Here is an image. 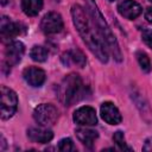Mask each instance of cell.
Here are the masks:
<instances>
[{
	"label": "cell",
	"mask_w": 152,
	"mask_h": 152,
	"mask_svg": "<svg viewBox=\"0 0 152 152\" xmlns=\"http://www.w3.org/2000/svg\"><path fill=\"white\" fill-rule=\"evenodd\" d=\"M71 17L75 27L88 49L97 57L99 61L106 63L108 61V51L104 48L106 45L101 39L90 14L81 5H74L71 7Z\"/></svg>",
	"instance_id": "cell-1"
},
{
	"label": "cell",
	"mask_w": 152,
	"mask_h": 152,
	"mask_svg": "<svg viewBox=\"0 0 152 152\" xmlns=\"http://www.w3.org/2000/svg\"><path fill=\"white\" fill-rule=\"evenodd\" d=\"M87 2V8H88V13L90 14L96 28H97V32L101 37V39L103 40L107 50L114 56V58L118 61V62H121L122 61V55H121V50H120V46H119V43L112 31V28L109 27V25L107 24V21L104 20L102 13L100 12L97 5L95 4L94 0H86Z\"/></svg>",
	"instance_id": "cell-2"
},
{
	"label": "cell",
	"mask_w": 152,
	"mask_h": 152,
	"mask_svg": "<svg viewBox=\"0 0 152 152\" xmlns=\"http://www.w3.org/2000/svg\"><path fill=\"white\" fill-rule=\"evenodd\" d=\"M84 87L82 84V80L77 74L68 75L59 86V96L61 100L65 103V106H71L74 102L83 99Z\"/></svg>",
	"instance_id": "cell-3"
},
{
	"label": "cell",
	"mask_w": 152,
	"mask_h": 152,
	"mask_svg": "<svg viewBox=\"0 0 152 152\" xmlns=\"http://www.w3.org/2000/svg\"><path fill=\"white\" fill-rule=\"evenodd\" d=\"M58 116L57 109L50 104V103H42L37 106L33 110V119L34 121L43 127H49L52 126Z\"/></svg>",
	"instance_id": "cell-4"
},
{
	"label": "cell",
	"mask_w": 152,
	"mask_h": 152,
	"mask_svg": "<svg viewBox=\"0 0 152 152\" xmlns=\"http://www.w3.org/2000/svg\"><path fill=\"white\" fill-rule=\"evenodd\" d=\"M1 119L2 120H7L10 119L17 110V106H18V97L15 95V93L2 86L1 87Z\"/></svg>",
	"instance_id": "cell-5"
},
{
	"label": "cell",
	"mask_w": 152,
	"mask_h": 152,
	"mask_svg": "<svg viewBox=\"0 0 152 152\" xmlns=\"http://www.w3.org/2000/svg\"><path fill=\"white\" fill-rule=\"evenodd\" d=\"M40 28L46 34L58 33L63 28V19L59 13L57 12H49L46 13L40 23Z\"/></svg>",
	"instance_id": "cell-6"
},
{
	"label": "cell",
	"mask_w": 152,
	"mask_h": 152,
	"mask_svg": "<svg viewBox=\"0 0 152 152\" xmlns=\"http://www.w3.org/2000/svg\"><path fill=\"white\" fill-rule=\"evenodd\" d=\"M74 121L81 126H94L97 124L96 112L94 108L88 106L80 107L74 113Z\"/></svg>",
	"instance_id": "cell-7"
},
{
	"label": "cell",
	"mask_w": 152,
	"mask_h": 152,
	"mask_svg": "<svg viewBox=\"0 0 152 152\" xmlns=\"http://www.w3.org/2000/svg\"><path fill=\"white\" fill-rule=\"evenodd\" d=\"M25 52V48L24 44L21 42H11L5 51V57H6V62L8 65H15L21 61V57L24 56Z\"/></svg>",
	"instance_id": "cell-8"
},
{
	"label": "cell",
	"mask_w": 152,
	"mask_h": 152,
	"mask_svg": "<svg viewBox=\"0 0 152 152\" xmlns=\"http://www.w3.org/2000/svg\"><path fill=\"white\" fill-rule=\"evenodd\" d=\"M118 11L124 18L133 20L140 15L142 10H141V6L134 0H122L118 5Z\"/></svg>",
	"instance_id": "cell-9"
},
{
	"label": "cell",
	"mask_w": 152,
	"mask_h": 152,
	"mask_svg": "<svg viewBox=\"0 0 152 152\" xmlns=\"http://www.w3.org/2000/svg\"><path fill=\"white\" fill-rule=\"evenodd\" d=\"M101 116L109 125H118L121 122V114L112 102H103L101 104Z\"/></svg>",
	"instance_id": "cell-10"
},
{
	"label": "cell",
	"mask_w": 152,
	"mask_h": 152,
	"mask_svg": "<svg viewBox=\"0 0 152 152\" xmlns=\"http://www.w3.org/2000/svg\"><path fill=\"white\" fill-rule=\"evenodd\" d=\"M24 80L32 87H40L45 81V72L37 66H28L23 72Z\"/></svg>",
	"instance_id": "cell-11"
},
{
	"label": "cell",
	"mask_w": 152,
	"mask_h": 152,
	"mask_svg": "<svg viewBox=\"0 0 152 152\" xmlns=\"http://www.w3.org/2000/svg\"><path fill=\"white\" fill-rule=\"evenodd\" d=\"M27 137L32 142L46 144L53 138V133L52 131L48 129V127H31L27 131Z\"/></svg>",
	"instance_id": "cell-12"
},
{
	"label": "cell",
	"mask_w": 152,
	"mask_h": 152,
	"mask_svg": "<svg viewBox=\"0 0 152 152\" xmlns=\"http://www.w3.org/2000/svg\"><path fill=\"white\" fill-rule=\"evenodd\" d=\"M0 31H1V37L4 39H11L20 33V25L13 23L7 17H2L0 23Z\"/></svg>",
	"instance_id": "cell-13"
},
{
	"label": "cell",
	"mask_w": 152,
	"mask_h": 152,
	"mask_svg": "<svg viewBox=\"0 0 152 152\" xmlns=\"http://www.w3.org/2000/svg\"><path fill=\"white\" fill-rule=\"evenodd\" d=\"M76 137L83 145H86L87 147H91L94 141L97 139L99 134L96 131L90 129V128H77Z\"/></svg>",
	"instance_id": "cell-14"
},
{
	"label": "cell",
	"mask_w": 152,
	"mask_h": 152,
	"mask_svg": "<svg viewBox=\"0 0 152 152\" xmlns=\"http://www.w3.org/2000/svg\"><path fill=\"white\" fill-rule=\"evenodd\" d=\"M43 7V0H21L23 12L28 17L37 15Z\"/></svg>",
	"instance_id": "cell-15"
},
{
	"label": "cell",
	"mask_w": 152,
	"mask_h": 152,
	"mask_svg": "<svg viewBox=\"0 0 152 152\" xmlns=\"http://www.w3.org/2000/svg\"><path fill=\"white\" fill-rule=\"evenodd\" d=\"M30 56L36 62H44L48 58V50L43 46L34 45L30 51Z\"/></svg>",
	"instance_id": "cell-16"
},
{
	"label": "cell",
	"mask_w": 152,
	"mask_h": 152,
	"mask_svg": "<svg viewBox=\"0 0 152 152\" xmlns=\"http://www.w3.org/2000/svg\"><path fill=\"white\" fill-rule=\"evenodd\" d=\"M69 56H70V61H71L72 63H75L76 65H78L80 68H83V66L86 65L87 59H86L84 53H83L81 50H78V49H72L71 51H69Z\"/></svg>",
	"instance_id": "cell-17"
},
{
	"label": "cell",
	"mask_w": 152,
	"mask_h": 152,
	"mask_svg": "<svg viewBox=\"0 0 152 152\" xmlns=\"http://www.w3.org/2000/svg\"><path fill=\"white\" fill-rule=\"evenodd\" d=\"M135 56H137V59H138V63H139L140 68L145 72H148L151 70V62H150V58L147 57V55L142 51H138L135 53Z\"/></svg>",
	"instance_id": "cell-18"
},
{
	"label": "cell",
	"mask_w": 152,
	"mask_h": 152,
	"mask_svg": "<svg viewBox=\"0 0 152 152\" xmlns=\"http://www.w3.org/2000/svg\"><path fill=\"white\" fill-rule=\"evenodd\" d=\"M113 140H114V142L118 145V147L120 150H122V151H132V148L129 146H127L126 140H125V137H124V133L121 131H118V132L114 133Z\"/></svg>",
	"instance_id": "cell-19"
},
{
	"label": "cell",
	"mask_w": 152,
	"mask_h": 152,
	"mask_svg": "<svg viewBox=\"0 0 152 152\" xmlns=\"http://www.w3.org/2000/svg\"><path fill=\"white\" fill-rule=\"evenodd\" d=\"M58 150L62 152H69V151H74L75 146L74 142L70 138H64L58 142Z\"/></svg>",
	"instance_id": "cell-20"
},
{
	"label": "cell",
	"mask_w": 152,
	"mask_h": 152,
	"mask_svg": "<svg viewBox=\"0 0 152 152\" xmlns=\"http://www.w3.org/2000/svg\"><path fill=\"white\" fill-rule=\"evenodd\" d=\"M141 38L144 40V43L152 49V30H145L142 31V34H141Z\"/></svg>",
	"instance_id": "cell-21"
},
{
	"label": "cell",
	"mask_w": 152,
	"mask_h": 152,
	"mask_svg": "<svg viewBox=\"0 0 152 152\" xmlns=\"http://www.w3.org/2000/svg\"><path fill=\"white\" fill-rule=\"evenodd\" d=\"M142 150H144V151H152V138H148V139L145 141Z\"/></svg>",
	"instance_id": "cell-22"
},
{
	"label": "cell",
	"mask_w": 152,
	"mask_h": 152,
	"mask_svg": "<svg viewBox=\"0 0 152 152\" xmlns=\"http://www.w3.org/2000/svg\"><path fill=\"white\" fill-rule=\"evenodd\" d=\"M145 19L148 23H152V7H147L145 11Z\"/></svg>",
	"instance_id": "cell-23"
},
{
	"label": "cell",
	"mask_w": 152,
	"mask_h": 152,
	"mask_svg": "<svg viewBox=\"0 0 152 152\" xmlns=\"http://www.w3.org/2000/svg\"><path fill=\"white\" fill-rule=\"evenodd\" d=\"M1 2H2V5H5L6 4V0H1Z\"/></svg>",
	"instance_id": "cell-24"
},
{
	"label": "cell",
	"mask_w": 152,
	"mask_h": 152,
	"mask_svg": "<svg viewBox=\"0 0 152 152\" xmlns=\"http://www.w3.org/2000/svg\"><path fill=\"white\" fill-rule=\"evenodd\" d=\"M109 1H114V0H109Z\"/></svg>",
	"instance_id": "cell-25"
},
{
	"label": "cell",
	"mask_w": 152,
	"mask_h": 152,
	"mask_svg": "<svg viewBox=\"0 0 152 152\" xmlns=\"http://www.w3.org/2000/svg\"><path fill=\"white\" fill-rule=\"evenodd\" d=\"M150 1H151V2H152V0H150Z\"/></svg>",
	"instance_id": "cell-26"
}]
</instances>
